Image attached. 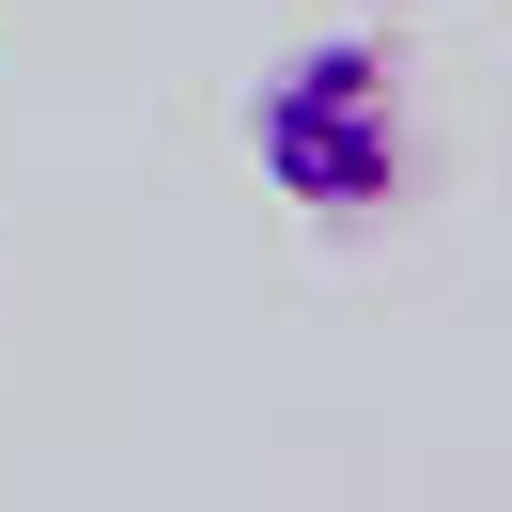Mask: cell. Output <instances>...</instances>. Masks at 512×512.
<instances>
[{
  "label": "cell",
  "mask_w": 512,
  "mask_h": 512,
  "mask_svg": "<svg viewBox=\"0 0 512 512\" xmlns=\"http://www.w3.org/2000/svg\"><path fill=\"white\" fill-rule=\"evenodd\" d=\"M249 171L295 218H373L404 187V63L373 32H326L295 63H264L249 78Z\"/></svg>",
  "instance_id": "cell-1"
}]
</instances>
